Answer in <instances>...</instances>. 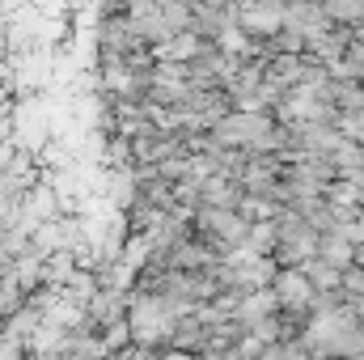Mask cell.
Returning a JSON list of instances; mask_svg holds the SVG:
<instances>
[{"mask_svg":"<svg viewBox=\"0 0 364 360\" xmlns=\"http://www.w3.org/2000/svg\"><path fill=\"white\" fill-rule=\"evenodd\" d=\"M182 318H186V309L170 305L157 292L132 288V297H127V335L136 348H170Z\"/></svg>","mask_w":364,"mask_h":360,"instance_id":"1","label":"cell"},{"mask_svg":"<svg viewBox=\"0 0 364 360\" xmlns=\"http://www.w3.org/2000/svg\"><path fill=\"white\" fill-rule=\"evenodd\" d=\"M127 21H132V30H136V38L144 43V47H166L174 34H170V26H166V9H161V0H132L127 4Z\"/></svg>","mask_w":364,"mask_h":360,"instance_id":"2","label":"cell"}]
</instances>
